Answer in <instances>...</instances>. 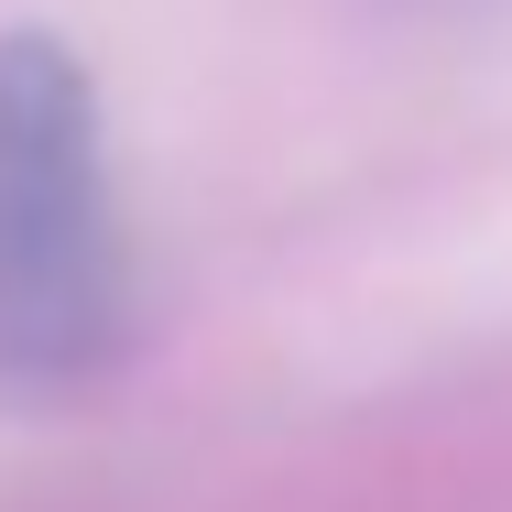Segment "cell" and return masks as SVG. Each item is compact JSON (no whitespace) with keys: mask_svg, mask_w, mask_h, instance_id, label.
Returning a JSON list of instances; mask_svg holds the SVG:
<instances>
[{"mask_svg":"<svg viewBox=\"0 0 512 512\" xmlns=\"http://www.w3.org/2000/svg\"><path fill=\"white\" fill-rule=\"evenodd\" d=\"M131 229L99 77L66 33H0V393H88L131 349Z\"/></svg>","mask_w":512,"mask_h":512,"instance_id":"obj_1","label":"cell"}]
</instances>
